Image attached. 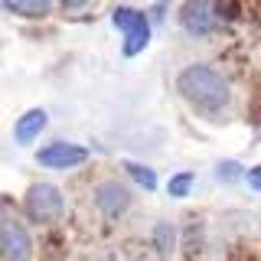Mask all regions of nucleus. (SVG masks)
<instances>
[{"mask_svg": "<svg viewBox=\"0 0 261 261\" xmlns=\"http://www.w3.org/2000/svg\"><path fill=\"white\" fill-rule=\"evenodd\" d=\"M150 43V20L141 13L134 23L124 30V46H121V53L127 56V59H134V56H141V49Z\"/></svg>", "mask_w": 261, "mask_h": 261, "instance_id": "6e6552de", "label": "nucleus"}, {"mask_svg": "<svg viewBox=\"0 0 261 261\" xmlns=\"http://www.w3.org/2000/svg\"><path fill=\"white\" fill-rule=\"evenodd\" d=\"M137 16H141V10H134V7H118V10L111 13V23H114V27H118L121 33H124L130 23L137 20Z\"/></svg>", "mask_w": 261, "mask_h": 261, "instance_id": "ddd939ff", "label": "nucleus"}, {"mask_svg": "<svg viewBox=\"0 0 261 261\" xmlns=\"http://www.w3.org/2000/svg\"><path fill=\"white\" fill-rule=\"evenodd\" d=\"M124 173L130 176V183H137L141 190H147V193L157 190V170L144 167V163H137V160H124Z\"/></svg>", "mask_w": 261, "mask_h": 261, "instance_id": "9d476101", "label": "nucleus"}, {"mask_svg": "<svg viewBox=\"0 0 261 261\" xmlns=\"http://www.w3.org/2000/svg\"><path fill=\"white\" fill-rule=\"evenodd\" d=\"M88 147L82 144H72V141H53L46 147H39L36 150V163L46 170H72V167H82V163H88Z\"/></svg>", "mask_w": 261, "mask_h": 261, "instance_id": "20e7f679", "label": "nucleus"}, {"mask_svg": "<svg viewBox=\"0 0 261 261\" xmlns=\"http://www.w3.org/2000/svg\"><path fill=\"white\" fill-rule=\"evenodd\" d=\"M176 245V228L170 222H157L153 225V248L160 251V255H170Z\"/></svg>", "mask_w": 261, "mask_h": 261, "instance_id": "9b49d317", "label": "nucleus"}, {"mask_svg": "<svg viewBox=\"0 0 261 261\" xmlns=\"http://www.w3.org/2000/svg\"><path fill=\"white\" fill-rule=\"evenodd\" d=\"M176 92L193 111H199V114H219L228 101H232L228 79L209 62L183 65V69L176 72Z\"/></svg>", "mask_w": 261, "mask_h": 261, "instance_id": "f257e3e1", "label": "nucleus"}, {"mask_svg": "<svg viewBox=\"0 0 261 261\" xmlns=\"http://www.w3.org/2000/svg\"><path fill=\"white\" fill-rule=\"evenodd\" d=\"M0 258L4 261L33 258V235L20 219H0Z\"/></svg>", "mask_w": 261, "mask_h": 261, "instance_id": "39448f33", "label": "nucleus"}, {"mask_svg": "<svg viewBox=\"0 0 261 261\" xmlns=\"http://www.w3.org/2000/svg\"><path fill=\"white\" fill-rule=\"evenodd\" d=\"M245 179H248V190L251 193H261V170L258 167H251L248 173H245Z\"/></svg>", "mask_w": 261, "mask_h": 261, "instance_id": "2eb2a0df", "label": "nucleus"}, {"mask_svg": "<svg viewBox=\"0 0 261 261\" xmlns=\"http://www.w3.org/2000/svg\"><path fill=\"white\" fill-rule=\"evenodd\" d=\"M46 124H49V114H46L43 108L23 111L20 118H16V124H13V141L20 144V147H27V144H33L39 134H43Z\"/></svg>", "mask_w": 261, "mask_h": 261, "instance_id": "0eeeda50", "label": "nucleus"}, {"mask_svg": "<svg viewBox=\"0 0 261 261\" xmlns=\"http://www.w3.org/2000/svg\"><path fill=\"white\" fill-rule=\"evenodd\" d=\"M239 163H232V160H225V163H219V176L222 179H239Z\"/></svg>", "mask_w": 261, "mask_h": 261, "instance_id": "4468645a", "label": "nucleus"}, {"mask_svg": "<svg viewBox=\"0 0 261 261\" xmlns=\"http://www.w3.org/2000/svg\"><path fill=\"white\" fill-rule=\"evenodd\" d=\"M23 209H27L30 222H39V225L59 222L65 212V196L56 183H33L23 196Z\"/></svg>", "mask_w": 261, "mask_h": 261, "instance_id": "f03ea898", "label": "nucleus"}, {"mask_svg": "<svg viewBox=\"0 0 261 261\" xmlns=\"http://www.w3.org/2000/svg\"><path fill=\"white\" fill-rule=\"evenodd\" d=\"M92 202L105 219H121L127 212V206H130V193H127L124 183H118V179H101V183L95 186V193H92Z\"/></svg>", "mask_w": 261, "mask_h": 261, "instance_id": "423d86ee", "label": "nucleus"}, {"mask_svg": "<svg viewBox=\"0 0 261 261\" xmlns=\"http://www.w3.org/2000/svg\"><path fill=\"white\" fill-rule=\"evenodd\" d=\"M59 4L65 7V10H82V7H88L92 0H59Z\"/></svg>", "mask_w": 261, "mask_h": 261, "instance_id": "dca6fc26", "label": "nucleus"}, {"mask_svg": "<svg viewBox=\"0 0 261 261\" xmlns=\"http://www.w3.org/2000/svg\"><path fill=\"white\" fill-rule=\"evenodd\" d=\"M179 27L190 36L202 39L209 33H216L222 27V16H219V0H186L179 7Z\"/></svg>", "mask_w": 261, "mask_h": 261, "instance_id": "7ed1b4c3", "label": "nucleus"}, {"mask_svg": "<svg viewBox=\"0 0 261 261\" xmlns=\"http://www.w3.org/2000/svg\"><path fill=\"white\" fill-rule=\"evenodd\" d=\"M193 183H196V176L186 170V173H176L173 179L167 183V193L173 196V199H183V196H190V190H193Z\"/></svg>", "mask_w": 261, "mask_h": 261, "instance_id": "f8f14e48", "label": "nucleus"}, {"mask_svg": "<svg viewBox=\"0 0 261 261\" xmlns=\"http://www.w3.org/2000/svg\"><path fill=\"white\" fill-rule=\"evenodd\" d=\"M4 7L23 20H43L53 10V0H4Z\"/></svg>", "mask_w": 261, "mask_h": 261, "instance_id": "1a4fd4ad", "label": "nucleus"}]
</instances>
